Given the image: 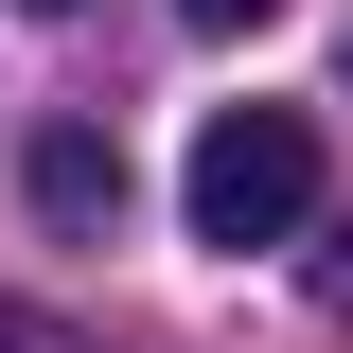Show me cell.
Returning a JSON list of instances; mask_svg holds the SVG:
<instances>
[{
    "label": "cell",
    "instance_id": "cell-1",
    "mask_svg": "<svg viewBox=\"0 0 353 353\" xmlns=\"http://www.w3.org/2000/svg\"><path fill=\"white\" fill-rule=\"evenodd\" d=\"M176 212H194V248H283V230L318 212V124L301 106H212L194 124V159H176Z\"/></svg>",
    "mask_w": 353,
    "mask_h": 353
},
{
    "label": "cell",
    "instance_id": "cell-2",
    "mask_svg": "<svg viewBox=\"0 0 353 353\" xmlns=\"http://www.w3.org/2000/svg\"><path fill=\"white\" fill-rule=\"evenodd\" d=\"M36 212L53 230H124V141L106 124H36Z\"/></svg>",
    "mask_w": 353,
    "mask_h": 353
},
{
    "label": "cell",
    "instance_id": "cell-3",
    "mask_svg": "<svg viewBox=\"0 0 353 353\" xmlns=\"http://www.w3.org/2000/svg\"><path fill=\"white\" fill-rule=\"evenodd\" d=\"M176 18H194V36H248V18H283V0H176Z\"/></svg>",
    "mask_w": 353,
    "mask_h": 353
},
{
    "label": "cell",
    "instance_id": "cell-4",
    "mask_svg": "<svg viewBox=\"0 0 353 353\" xmlns=\"http://www.w3.org/2000/svg\"><path fill=\"white\" fill-rule=\"evenodd\" d=\"M0 353H71V336H53V318H36V301H0Z\"/></svg>",
    "mask_w": 353,
    "mask_h": 353
},
{
    "label": "cell",
    "instance_id": "cell-5",
    "mask_svg": "<svg viewBox=\"0 0 353 353\" xmlns=\"http://www.w3.org/2000/svg\"><path fill=\"white\" fill-rule=\"evenodd\" d=\"M318 318H353V230H336V248H318Z\"/></svg>",
    "mask_w": 353,
    "mask_h": 353
},
{
    "label": "cell",
    "instance_id": "cell-6",
    "mask_svg": "<svg viewBox=\"0 0 353 353\" xmlns=\"http://www.w3.org/2000/svg\"><path fill=\"white\" fill-rule=\"evenodd\" d=\"M18 18H71V0H18Z\"/></svg>",
    "mask_w": 353,
    "mask_h": 353
}]
</instances>
